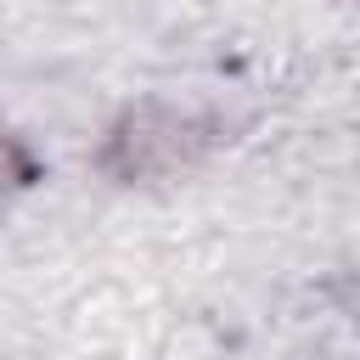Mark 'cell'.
<instances>
[{
  "label": "cell",
  "mask_w": 360,
  "mask_h": 360,
  "mask_svg": "<svg viewBox=\"0 0 360 360\" xmlns=\"http://www.w3.org/2000/svg\"><path fill=\"white\" fill-rule=\"evenodd\" d=\"M197 152V129L180 124V118H163V112H135L112 129L107 141V169L135 180V174H158V169H174Z\"/></svg>",
  "instance_id": "6da1fadb"
}]
</instances>
